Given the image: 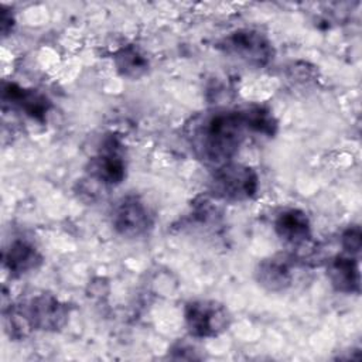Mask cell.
<instances>
[{
    "mask_svg": "<svg viewBox=\"0 0 362 362\" xmlns=\"http://www.w3.org/2000/svg\"><path fill=\"white\" fill-rule=\"evenodd\" d=\"M246 127L240 110L214 109L192 116L184 134L192 154L202 164L216 170L233 160L243 140Z\"/></svg>",
    "mask_w": 362,
    "mask_h": 362,
    "instance_id": "obj_1",
    "label": "cell"
},
{
    "mask_svg": "<svg viewBox=\"0 0 362 362\" xmlns=\"http://www.w3.org/2000/svg\"><path fill=\"white\" fill-rule=\"evenodd\" d=\"M259 185V174L253 167L230 161L214 170L209 189L216 199L245 202L256 197Z\"/></svg>",
    "mask_w": 362,
    "mask_h": 362,
    "instance_id": "obj_2",
    "label": "cell"
},
{
    "mask_svg": "<svg viewBox=\"0 0 362 362\" xmlns=\"http://www.w3.org/2000/svg\"><path fill=\"white\" fill-rule=\"evenodd\" d=\"M127 173L126 148L116 134H106L99 143L98 151L86 165L88 178L102 187L122 184Z\"/></svg>",
    "mask_w": 362,
    "mask_h": 362,
    "instance_id": "obj_3",
    "label": "cell"
},
{
    "mask_svg": "<svg viewBox=\"0 0 362 362\" xmlns=\"http://www.w3.org/2000/svg\"><path fill=\"white\" fill-rule=\"evenodd\" d=\"M184 322L194 338H215L228 331L232 315L228 307L216 300H191L184 307Z\"/></svg>",
    "mask_w": 362,
    "mask_h": 362,
    "instance_id": "obj_4",
    "label": "cell"
},
{
    "mask_svg": "<svg viewBox=\"0 0 362 362\" xmlns=\"http://www.w3.org/2000/svg\"><path fill=\"white\" fill-rule=\"evenodd\" d=\"M219 48L226 55L253 68H263L274 58L272 41L263 33L252 28L232 31L219 42Z\"/></svg>",
    "mask_w": 362,
    "mask_h": 362,
    "instance_id": "obj_5",
    "label": "cell"
},
{
    "mask_svg": "<svg viewBox=\"0 0 362 362\" xmlns=\"http://www.w3.org/2000/svg\"><path fill=\"white\" fill-rule=\"evenodd\" d=\"M16 305L33 331L57 332L68 322L69 307L49 293L34 294Z\"/></svg>",
    "mask_w": 362,
    "mask_h": 362,
    "instance_id": "obj_6",
    "label": "cell"
},
{
    "mask_svg": "<svg viewBox=\"0 0 362 362\" xmlns=\"http://www.w3.org/2000/svg\"><path fill=\"white\" fill-rule=\"evenodd\" d=\"M115 232L127 239L141 238L153 228V215L147 204L137 195L122 197L113 206L110 215Z\"/></svg>",
    "mask_w": 362,
    "mask_h": 362,
    "instance_id": "obj_7",
    "label": "cell"
},
{
    "mask_svg": "<svg viewBox=\"0 0 362 362\" xmlns=\"http://www.w3.org/2000/svg\"><path fill=\"white\" fill-rule=\"evenodd\" d=\"M300 259L288 252H279L262 259L255 269V279L267 291L280 293L290 288L296 280Z\"/></svg>",
    "mask_w": 362,
    "mask_h": 362,
    "instance_id": "obj_8",
    "label": "cell"
},
{
    "mask_svg": "<svg viewBox=\"0 0 362 362\" xmlns=\"http://www.w3.org/2000/svg\"><path fill=\"white\" fill-rule=\"evenodd\" d=\"M1 99L4 105H8L25 116L44 123L51 109V100L38 89L25 88L16 82H4L1 88Z\"/></svg>",
    "mask_w": 362,
    "mask_h": 362,
    "instance_id": "obj_9",
    "label": "cell"
},
{
    "mask_svg": "<svg viewBox=\"0 0 362 362\" xmlns=\"http://www.w3.org/2000/svg\"><path fill=\"white\" fill-rule=\"evenodd\" d=\"M274 232L283 243L296 249H303L313 238L310 218L298 208H287L279 212L274 219Z\"/></svg>",
    "mask_w": 362,
    "mask_h": 362,
    "instance_id": "obj_10",
    "label": "cell"
},
{
    "mask_svg": "<svg viewBox=\"0 0 362 362\" xmlns=\"http://www.w3.org/2000/svg\"><path fill=\"white\" fill-rule=\"evenodd\" d=\"M327 277L338 293L359 294L361 291V272L359 257L345 252L335 255L327 263Z\"/></svg>",
    "mask_w": 362,
    "mask_h": 362,
    "instance_id": "obj_11",
    "label": "cell"
},
{
    "mask_svg": "<svg viewBox=\"0 0 362 362\" xmlns=\"http://www.w3.org/2000/svg\"><path fill=\"white\" fill-rule=\"evenodd\" d=\"M42 260L40 250L24 239L13 240L3 252V266L14 279L37 270Z\"/></svg>",
    "mask_w": 362,
    "mask_h": 362,
    "instance_id": "obj_12",
    "label": "cell"
},
{
    "mask_svg": "<svg viewBox=\"0 0 362 362\" xmlns=\"http://www.w3.org/2000/svg\"><path fill=\"white\" fill-rule=\"evenodd\" d=\"M113 65L116 72L127 79H140L150 69V61L144 51L134 45H123L113 54Z\"/></svg>",
    "mask_w": 362,
    "mask_h": 362,
    "instance_id": "obj_13",
    "label": "cell"
},
{
    "mask_svg": "<svg viewBox=\"0 0 362 362\" xmlns=\"http://www.w3.org/2000/svg\"><path fill=\"white\" fill-rule=\"evenodd\" d=\"M240 115L247 132L264 137H273L276 134L279 123L269 107L263 105H250L240 109Z\"/></svg>",
    "mask_w": 362,
    "mask_h": 362,
    "instance_id": "obj_14",
    "label": "cell"
},
{
    "mask_svg": "<svg viewBox=\"0 0 362 362\" xmlns=\"http://www.w3.org/2000/svg\"><path fill=\"white\" fill-rule=\"evenodd\" d=\"M341 247L345 253L358 256L362 249V232L359 225H349L341 235Z\"/></svg>",
    "mask_w": 362,
    "mask_h": 362,
    "instance_id": "obj_15",
    "label": "cell"
},
{
    "mask_svg": "<svg viewBox=\"0 0 362 362\" xmlns=\"http://www.w3.org/2000/svg\"><path fill=\"white\" fill-rule=\"evenodd\" d=\"M1 18H0V28H1V34H3V37H7L11 31H13V27H14V16H13V13L8 10V8H6V7H3L1 8Z\"/></svg>",
    "mask_w": 362,
    "mask_h": 362,
    "instance_id": "obj_16",
    "label": "cell"
}]
</instances>
